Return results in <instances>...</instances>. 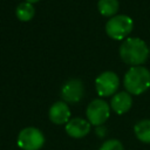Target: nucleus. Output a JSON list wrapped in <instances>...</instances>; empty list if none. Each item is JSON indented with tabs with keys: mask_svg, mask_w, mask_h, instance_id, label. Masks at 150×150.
<instances>
[{
	"mask_svg": "<svg viewBox=\"0 0 150 150\" xmlns=\"http://www.w3.org/2000/svg\"><path fill=\"white\" fill-rule=\"evenodd\" d=\"M118 52L121 60L131 67L142 66L150 54L149 47L139 38H127L122 41Z\"/></svg>",
	"mask_w": 150,
	"mask_h": 150,
	"instance_id": "f257e3e1",
	"label": "nucleus"
},
{
	"mask_svg": "<svg viewBox=\"0 0 150 150\" xmlns=\"http://www.w3.org/2000/svg\"><path fill=\"white\" fill-rule=\"evenodd\" d=\"M123 84L130 95H141L150 88V71L143 66L130 67L124 75Z\"/></svg>",
	"mask_w": 150,
	"mask_h": 150,
	"instance_id": "f03ea898",
	"label": "nucleus"
},
{
	"mask_svg": "<svg viewBox=\"0 0 150 150\" xmlns=\"http://www.w3.org/2000/svg\"><path fill=\"white\" fill-rule=\"evenodd\" d=\"M134 21L130 16L124 14H117L110 18L105 23V33L107 35L116 41L125 40L129 34L132 32Z\"/></svg>",
	"mask_w": 150,
	"mask_h": 150,
	"instance_id": "7ed1b4c3",
	"label": "nucleus"
},
{
	"mask_svg": "<svg viewBox=\"0 0 150 150\" xmlns=\"http://www.w3.org/2000/svg\"><path fill=\"white\" fill-rule=\"evenodd\" d=\"M16 144L22 150H40L45 144V136L40 129L27 127L20 130L16 137Z\"/></svg>",
	"mask_w": 150,
	"mask_h": 150,
	"instance_id": "20e7f679",
	"label": "nucleus"
},
{
	"mask_svg": "<svg viewBox=\"0 0 150 150\" xmlns=\"http://www.w3.org/2000/svg\"><path fill=\"white\" fill-rule=\"evenodd\" d=\"M110 110V104L107 101H104L103 98H95L88 104L86 109V116L91 125L98 127L103 125L105 121H108Z\"/></svg>",
	"mask_w": 150,
	"mask_h": 150,
	"instance_id": "39448f33",
	"label": "nucleus"
},
{
	"mask_svg": "<svg viewBox=\"0 0 150 150\" xmlns=\"http://www.w3.org/2000/svg\"><path fill=\"white\" fill-rule=\"evenodd\" d=\"M120 79L116 73L105 70L95 79V89L100 97H108L117 93Z\"/></svg>",
	"mask_w": 150,
	"mask_h": 150,
	"instance_id": "423d86ee",
	"label": "nucleus"
},
{
	"mask_svg": "<svg viewBox=\"0 0 150 150\" xmlns=\"http://www.w3.org/2000/svg\"><path fill=\"white\" fill-rule=\"evenodd\" d=\"M60 94L66 103H77L84 96V84L79 79H70L62 84Z\"/></svg>",
	"mask_w": 150,
	"mask_h": 150,
	"instance_id": "0eeeda50",
	"label": "nucleus"
},
{
	"mask_svg": "<svg viewBox=\"0 0 150 150\" xmlns=\"http://www.w3.org/2000/svg\"><path fill=\"white\" fill-rule=\"evenodd\" d=\"M90 125L91 124L88 120H84L82 117H74L68 121L64 127V130L67 135L73 138H83L89 134Z\"/></svg>",
	"mask_w": 150,
	"mask_h": 150,
	"instance_id": "6e6552de",
	"label": "nucleus"
},
{
	"mask_svg": "<svg viewBox=\"0 0 150 150\" xmlns=\"http://www.w3.org/2000/svg\"><path fill=\"white\" fill-rule=\"evenodd\" d=\"M48 117L54 124H67L70 120V109L64 101H57L53 103L48 111Z\"/></svg>",
	"mask_w": 150,
	"mask_h": 150,
	"instance_id": "1a4fd4ad",
	"label": "nucleus"
},
{
	"mask_svg": "<svg viewBox=\"0 0 150 150\" xmlns=\"http://www.w3.org/2000/svg\"><path fill=\"white\" fill-rule=\"evenodd\" d=\"M132 107V97L128 91H117L110 100V108L117 115H123Z\"/></svg>",
	"mask_w": 150,
	"mask_h": 150,
	"instance_id": "9d476101",
	"label": "nucleus"
},
{
	"mask_svg": "<svg viewBox=\"0 0 150 150\" xmlns=\"http://www.w3.org/2000/svg\"><path fill=\"white\" fill-rule=\"evenodd\" d=\"M118 8H120L118 0H98L97 2V9L100 14L109 19L117 15Z\"/></svg>",
	"mask_w": 150,
	"mask_h": 150,
	"instance_id": "9b49d317",
	"label": "nucleus"
},
{
	"mask_svg": "<svg viewBox=\"0 0 150 150\" xmlns=\"http://www.w3.org/2000/svg\"><path fill=\"white\" fill-rule=\"evenodd\" d=\"M15 15L22 22L30 21L35 15V8L30 2H27V1L20 2L15 8Z\"/></svg>",
	"mask_w": 150,
	"mask_h": 150,
	"instance_id": "f8f14e48",
	"label": "nucleus"
},
{
	"mask_svg": "<svg viewBox=\"0 0 150 150\" xmlns=\"http://www.w3.org/2000/svg\"><path fill=\"white\" fill-rule=\"evenodd\" d=\"M135 136L143 143H150V120H142L134 127Z\"/></svg>",
	"mask_w": 150,
	"mask_h": 150,
	"instance_id": "ddd939ff",
	"label": "nucleus"
},
{
	"mask_svg": "<svg viewBox=\"0 0 150 150\" xmlns=\"http://www.w3.org/2000/svg\"><path fill=\"white\" fill-rule=\"evenodd\" d=\"M100 150H124V148L121 141L110 138L102 143V145L100 146Z\"/></svg>",
	"mask_w": 150,
	"mask_h": 150,
	"instance_id": "4468645a",
	"label": "nucleus"
},
{
	"mask_svg": "<svg viewBox=\"0 0 150 150\" xmlns=\"http://www.w3.org/2000/svg\"><path fill=\"white\" fill-rule=\"evenodd\" d=\"M95 132H96V135H97L100 138H102V137L105 136L107 129H105L104 125H98V127H95Z\"/></svg>",
	"mask_w": 150,
	"mask_h": 150,
	"instance_id": "2eb2a0df",
	"label": "nucleus"
},
{
	"mask_svg": "<svg viewBox=\"0 0 150 150\" xmlns=\"http://www.w3.org/2000/svg\"><path fill=\"white\" fill-rule=\"evenodd\" d=\"M25 1H27V2H30V4H36V2H39L40 0H25Z\"/></svg>",
	"mask_w": 150,
	"mask_h": 150,
	"instance_id": "dca6fc26",
	"label": "nucleus"
},
{
	"mask_svg": "<svg viewBox=\"0 0 150 150\" xmlns=\"http://www.w3.org/2000/svg\"><path fill=\"white\" fill-rule=\"evenodd\" d=\"M149 52H150V48H149Z\"/></svg>",
	"mask_w": 150,
	"mask_h": 150,
	"instance_id": "f3484780",
	"label": "nucleus"
}]
</instances>
